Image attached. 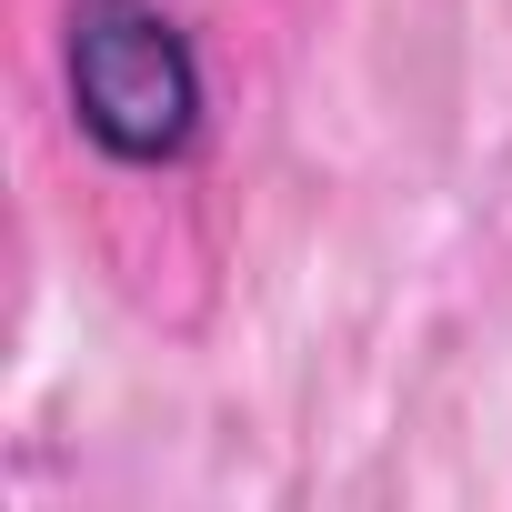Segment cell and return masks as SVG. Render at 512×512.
<instances>
[{
	"label": "cell",
	"mask_w": 512,
	"mask_h": 512,
	"mask_svg": "<svg viewBox=\"0 0 512 512\" xmlns=\"http://www.w3.org/2000/svg\"><path fill=\"white\" fill-rule=\"evenodd\" d=\"M61 101L101 171H171L201 141V61L161 0H61Z\"/></svg>",
	"instance_id": "6da1fadb"
}]
</instances>
